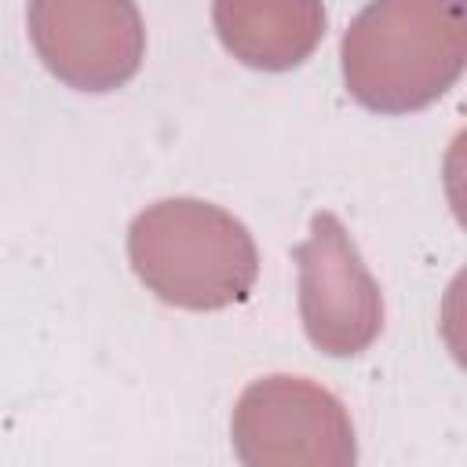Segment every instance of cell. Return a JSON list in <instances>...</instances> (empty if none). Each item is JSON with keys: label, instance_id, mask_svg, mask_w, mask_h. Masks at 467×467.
Here are the masks:
<instances>
[{"label": "cell", "instance_id": "6da1fadb", "mask_svg": "<svg viewBox=\"0 0 467 467\" xmlns=\"http://www.w3.org/2000/svg\"><path fill=\"white\" fill-rule=\"evenodd\" d=\"M463 62V0H368L339 44L343 84L372 113H412L438 102Z\"/></svg>", "mask_w": 467, "mask_h": 467}, {"label": "cell", "instance_id": "7a4b0ae2", "mask_svg": "<svg viewBox=\"0 0 467 467\" xmlns=\"http://www.w3.org/2000/svg\"><path fill=\"white\" fill-rule=\"evenodd\" d=\"M135 277L168 306L223 310L244 303L259 252L241 219L201 197H164L128 226Z\"/></svg>", "mask_w": 467, "mask_h": 467}, {"label": "cell", "instance_id": "3957f363", "mask_svg": "<svg viewBox=\"0 0 467 467\" xmlns=\"http://www.w3.org/2000/svg\"><path fill=\"white\" fill-rule=\"evenodd\" d=\"M230 438L248 467H350L358 460L350 412L303 376L248 383L234 405Z\"/></svg>", "mask_w": 467, "mask_h": 467}, {"label": "cell", "instance_id": "277c9868", "mask_svg": "<svg viewBox=\"0 0 467 467\" xmlns=\"http://www.w3.org/2000/svg\"><path fill=\"white\" fill-rule=\"evenodd\" d=\"M296 266L306 339L328 358L365 354L383 332V292L339 215L314 212Z\"/></svg>", "mask_w": 467, "mask_h": 467}, {"label": "cell", "instance_id": "5b68a950", "mask_svg": "<svg viewBox=\"0 0 467 467\" xmlns=\"http://www.w3.org/2000/svg\"><path fill=\"white\" fill-rule=\"evenodd\" d=\"M29 40L66 88L117 91L146 55V26L135 0H29Z\"/></svg>", "mask_w": 467, "mask_h": 467}, {"label": "cell", "instance_id": "8992f818", "mask_svg": "<svg viewBox=\"0 0 467 467\" xmlns=\"http://www.w3.org/2000/svg\"><path fill=\"white\" fill-rule=\"evenodd\" d=\"M223 47L248 69L285 73L314 55L325 36L321 0H212Z\"/></svg>", "mask_w": 467, "mask_h": 467}]
</instances>
